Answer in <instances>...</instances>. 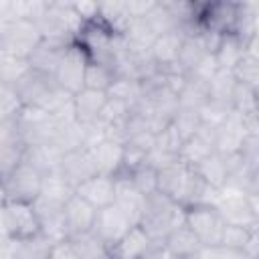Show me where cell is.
Instances as JSON below:
<instances>
[{
    "mask_svg": "<svg viewBox=\"0 0 259 259\" xmlns=\"http://www.w3.org/2000/svg\"><path fill=\"white\" fill-rule=\"evenodd\" d=\"M172 259H198V253H196V255H182V257H172Z\"/></svg>",
    "mask_w": 259,
    "mask_h": 259,
    "instance_id": "54",
    "label": "cell"
},
{
    "mask_svg": "<svg viewBox=\"0 0 259 259\" xmlns=\"http://www.w3.org/2000/svg\"><path fill=\"white\" fill-rule=\"evenodd\" d=\"M198 259H249L243 251L227 249V247H202L198 251Z\"/></svg>",
    "mask_w": 259,
    "mask_h": 259,
    "instance_id": "45",
    "label": "cell"
},
{
    "mask_svg": "<svg viewBox=\"0 0 259 259\" xmlns=\"http://www.w3.org/2000/svg\"><path fill=\"white\" fill-rule=\"evenodd\" d=\"M107 101V93L95 91V89H81L79 93L73 95V111L75 119L81 125H91L99 119V113Z\"/></svg>",
    "mask_w": 259,
    "mask_h": 259,
    "instance_id": "21",
    "label": "cell"
},
{
    "mask_svg": "<svg viewBox=\"0 0 259 259\" xmlns=\"http://www.w3.org/2000/svg\"><path fill=\"white\" fill-rule=\"evenodd\" d=\"M247 136H251V134L247 130L245 115L231 109V113L214 127V152L221 156L237 154V152H241Z\"/></svg>",
    "mask_w": 259,
    "mask_h": 259,
    "instance_id": "9",
    "label": "cell"
},
{
    "mask_svg": "<svg viewBox=\"0 0 259 259\" xmlns=\"http://www.w3.org/2000/svg\"><path fill=\"white\" fill-rule=\"evenodd\" d=\"M257 247H259V231H253L249 241H247V245H245V249H243V253L249 259H257Z\"/></svg>",
    "mask_w": 259,
    "mask_h": 259,
    "instance_id": "51",
    "label": "cell"
},
{
    "mask_svg": "<svg viewBox=\"0 0 259 259\" xmlns=\"http://www.w3.org/2000/svg\"><path fill=\"white\" fill-rule=\"evenodd\" d=\"M231 105H225V103H219V101H210L208 99V103L198 111V115H200V121H202V125H208V127H217L229 113H231Z\"/></svg>",
    "mask_w": 259,
    "mask_h": 259,
    "instance_id": "44",
    "label": "cell"
},
{
    "mask_svg": "<svg viewBox=\"0 0 259 259\" xmlns=\"http://www.w3.org/2000/svg\"><path fill=\"white\" fill-rule=\"evenodd\" d=\"M12 0H0V24L12 22Z\"/></svg>",
    "mask_w": 259,
    "mask_h": 259,
    "instance_id": "52",
    "label": "cell"
},
{
    "mask_svg": "<svg viewBox=\"0 0 259 259\" xmlns=\"http://www.w3.org/2000/svg\"><path fill=\"white\" fill-rule=\"evenodd\" d=\"M206 85H208V99L210 101H219V103L231 105L233 93H235V87H237V81L231 75V71H221L219 69Z\"/></svg>",
    "mask_w": 259,
    "mask_h": 259,
    "instance_id": "34",
    "label": "cell"
},
{
    "mask_svg": "<svg viewBox=\"0 0 259 259\" xmlns=\"http://www.w3.org/2000/svg\"><path fill=\"white\" fill-rule=\"evenodd\" d=\"M18 138L24 146H42L51 144L57 132V119L42 109L22 105L14 115Z\"/></svg>",
    "mask_w": 259,
    "mask_h": 259,
    "instance_id": "4",
    "label": "cell"
},
{
    "mask_svg": "<svg viewBox=\"0 0 259 259\" xmlns=\"http://www.w3.org/2000/svg\"><path fill=\"white\" fill-rule=\"evenodd\" d=\"M170 125H172V127H174V132L180 136V140H182V142H186L188 138H192V136L200 130L202 121H200L198 111L178 107V109H176V113H174V117H172V121H170Z\"/></svg>",
    "mask_w": 259,
    "mask_h": 259,
    "instance_id": "40",
    "label": "cell"
},
{
    "mask_svg": "<svg viewBox=\"0 0 259 259\" xmlns=\"http://www.w3.org/2000/svg\"><path fill=\"white\" fill-rule=\"evenodd\" d=\"M36 26L42 38L75 42L85 24L73 12L71 2H49L47 12L42 14V18H38Z\"/></svg>",
    "mask_w": 259,
    "mask_h": 259,
    "instance_id": "3",
    "label": "cell"
},
{
    "mask_svg": "<svg viewBox=\"0 0 259 259\" xmlns=\"http://www.w3.org/2000/svg\"><path fill=\"white\" fill-rule=\"evenodd\" d=\"M0 237H8L6 219H4V202H0Z\"/></svg>",
    "mask_w": 259,
    "mask_h": 259,
    "instance_id": "53",
    "label": "cell"
},
{
    "mask_svg": "<svg viewBox=\"0 0 259 259\" xmlns=\"http://www.w3.org/2000/svg\"><path fill=\"white\" fill-rule=\"evenodd\" d=\"M42 174L20 162L4 180H0V202H32L40 194Z\"/></svg>",
    "mask_w": 259,
    "mask_h": 259,
    "instance_id": "5",
    "label": "cell"
},
{
    "mask_svg": "<svg viewBox=\"0 0 259 259\" xmlns=\"http://www.w3.org/2000/svg\"><path fill=\"white\" fill-rule=\"evenodd\" d=\"M184 42V32L180 28L160 34L156 36V40L150 47V57L156 63V67L164 73H180L176 63H178V55Z\"/></svg>",
    "mask_w": 259,
    "mask_h": 259,
    "instance_id": "12",
    "label": "cell"
},
{
    "mask_svg": "<svg viewBox=\"0 0 259 259\" xmlns=\"http://www.w3.org/2000/svg\"><path fill=\"white\" fill-rule=\"evenodd\" d=\"M132 227H136V225H132L127 221V217L115 204H109V206H103L97 210L91 231L111 249Z\"/></svg>",
    "mask_w": 259,
    "mask_h": 259,
    "instance_id": "10",
    "label": "cell"
},
{
    "mask_svg": "<svg viewBox=\"0 0 259 259\" xmlns=\"http://www.w3.org/2000/svg\"><path fill=\"white\" fill-rule=\"evenodd\" d=\"M71 8H73V12L81 18V22H83V24L97 20V8H99V2H91V0L71 2Z\"/></svg>",
    "mask_w": 259,
    "mask_h": 259,
    "instance_id": "46",
    "label": "cell"
},
{
    "mask_svg": "<svg viewBox=\"0 0 259 259\" xmlns=\"http://www.w3.org/2000/svg\"><path fill=\"white\" fill-rule=\"evenodd\" d=\"M184 223L196 235L202 247H219L225 221L214 206H188L184 208Z\"/></svg>",
    "mask_w": 259,
    "mask_h": 259,
    "instance_id": "8",
    "label": "cell"
},
{
    "mask_svg": "<svg viewBox=\"0 0 259 259\" xmlns=\"http://www.w3.org/2000/svg\"><path fill=\"white\" fill-rule=\"evenodd\" d=\"M71 42H65V40H55V38H42L40 45L34 49V53L30 55L28 63H30V69L38 71V73H45V75H55V69L65 53V49L69 47Z\"/></svg>",
    "mask_w": 259,
    "mask_h": 259,
    "instance_id": "22",
    "label": "cell"
},
{
    "mask_svg": "<svg viewBox=\"0 0 259 259\" xmlns=\"http://www.w3.org/2000/svg\"><path fill=\"white\" fill-rule=\"evenodd\" d=\"M95 172L103 174V176H119L123 170V144L111 142V140H103L97 146H93L89 150Z\"/></svg>",
    "mask_w": 259,
    "mask_h": 259,
    "instance_id": "17",
    "label": "cell"
},
{
    "mask_svg": "<svg viewBox=\"0 0 259 259\" xmlns=\"http://www.w3.org/2000/svg\"><path fill=\"white\" fill-rule=\"evenodd\" d=\"M132 18L127 16L125 2H99L97 8V22H101L109 32L121 34Z\"/></svg>",
    "mask_w": 259,
    "mask_h": 259,
    "instance_id": "29",
    "label": "cell"
},
{
    "mask_svg": "<svg viewBox=\"0 0 259 259\" xmlns=\"http://www.w3.org/2000/svg\"><path fill=\"white\" fill-rule=\"evenodd\" d=\"M125 146H132V148H136V150H140V152H144V154H150L152 148L156 146V134H152L150 130L140 132V134L127 138Z\"/></svg>",
    "mask_w": 259,
    "mask_h": 259,
    "instance_id": "47",
    "label": "cell"
},
{
    "mask_svg": "<svg viewBox=\"0 0 259 259\" xmlns=\"http://www.w3.org/2000/svg\"><path fill=\"white\" fill-rule=\"evenodd\" d=\"M144 202H146V198L132 186L127 174L115 176L113 204L127 217V221L132 225H140V219H142V212H144Z\"/></svg>",
    "mask_w": 259,
    "mask_h": 259,
    "instance_id": "18",
    "label": "cell"
},
{
    "mask_svg": "<svg viewBox=\"0 0 259 259\" xmlns=\"http://www.w3.org/2000/svg\"><path fill=\"white\" fill-rule=\"evenodd\" d=\"M154 247L156 243L148 237V233L140 225H136L109 249V257L111 259H142Z\"/></svg>",
    "mask_w": 259,
    "mask_h": 259,
    "instance_id": "16",
    "label": "cell"
},
{
    "mask_svg": "<svg viewBox=\"0 0 259 259\" xmlns=\"http://www.w3.org/2000/svg\"><path fill=\"white\" fill-rule=\"evenodd\" d=\"M121 36L134 49H150L152 42L156 40V34L150 28V24L146 22V18H132L127 22L125 30L121 32Z\"/></svg>",
    "mask_w": 259,
    "mask_h": 259,
    "instance_id": "35",
    "label": "cell"
},
{
    "mask_svg": "<svg viewBox=\"0 0 259 259\" xmlns=\"http://www.w3.org/2000/svg\"><path fill=\"white\" fill-rule=\"evenodd\" d=\"M253 231H257V227H255V229H247V227H237V225H225L219 247H227V249L243 251Z\"/></svg>",
    "mask_w": 259,
    "mask_h": 259,
    "instance_id": "43",
    "label": "cell"
},
{
    "mask_svg": "<svg viewBox=\"0 0 259 259\" xmlns=\"http://www.w3.org/2000/svg\"><path fill=\"white\" fill-rule=\"evenodd\" d=\"M49 259H79L73 243L69 239H63V241H55L51 251H49Z\"/></svg>",
    "mask_w": 259,
    "mask_h": 259,
    "instance_id": "48",
    "label": "cell"
},
{
    "mask_svg": "<svg viewBox=\"0 0 259 259\" xmlns=\"http://www.w3.org/2000/svg\"><path fill=\"white\" fill-rule=\"evenodd\" d=\"M164 249L172 255V257H182V255H196L202 245L196 239V235L186 227V223H182L180 227L172 229L166 239H164Z\"/></svg>",
    "mask_w": 259,
    "mask_h": 259,
    "instance_id": "24",
    "label": "cell"
},
{
    "mask_svg": "<svg viewBox=\"0 0 259 259\" xmlns=\"http://www.w3.org/2000/svg\"><path fill=\"white\" fill-rule=\"evenodd\" d=\"M55 79L51 75H45V73H38L34 69H30L16 85H14V91L20 99L22 105H28V107H40V103L45 101V97L55 89Z\"/></svg>",
    "mask_w": 259,
    "mask_h": 259,
    "instance_id": "13",
    "label": "cell"
},
{
    "mask_svg": "<svg viewBox=\"0 0 259 259\" xmlns=\"http://www.w3.org/2000/svg\"><path fill=\"white\" fill-rule=\"evenodd\" d=\"M231 105L241 115H257L259 113V109H257V89H251L247 85L237 83Z\"/></svg>",
    "mask_w": 259,
    "mask_h": 259,
    "instance_id": "41",
    "label": "cell"
},
{
    "mask_svg": "<svg viewBox=\"0 0 259 259\" xmlns=\"http://www.w3.org/2000/svg\"><path fill=\"white\" fill-rule=\"evenodd\" d=\"M146 22L150 24V28L154 30L156 36L160 34H166V32H172L176 28H180L178 20L174 18V14L170 12V8L166 6V2H156V6L144 16Z\"/></svg>",
    "mask_w": 259,
    "mask_h": 259,
    "instance_id": "37",
    "label": "cell"
},
{
    "mask_svg": "<svg viewBox=\"0 0 259 259\" xmlns=\"http://www.w3.org/2000/svg\"><path fill=\"white\" fill-rule=\"evenodd\" d=\"M85 142V125H81L77 119L71 121H57V132L53 138V146L59 148L63 154L83 148Z\"/></svg>",
    "mask_w": 259,
    "mask_h": 259,
    "instance_id": "27",
    "label": "cell"
},
{
    "mask_svg": "<svg viewBox=\"0 0 259 259\" xmlns=\"http://www.w3.org/2000/svg\"><path fill=\"white\" fill-rule=\"evenodd\" d=\"M87 63H89V57L83 51V47L77 40L71 42L65 49V53H63L57 69H55V75H53L55 83L71 95L79 93L83 89V77H85Z\"/></svg>",
    "mask_w": 259,
    "mask_h": 259,
    "instance_id": "7",
    "label": "cell"
},
{
    "mask_svg": "<svg viewBox=\"0 0 259 259\" xmlns=\"http://www.w3.org/2000/svg\"><path fill=\"white\" fill-rule=\"evenodd\" d=\"M259 192H243L241 188H235L225 182L223 188H219V196L214 200V208L225 221V225H237L255 229L259 227Z\"/></svg>",
    "mask_w": 259,
    "mask_h": 259,
    "instance_id": "2",
    "label": "cell"
},
{
    "mask_svg": "<svg viewBox=\"0 0 259 259\" xmlns=\"http://www.w3.org/2000/svg\"><path fill=\"white\" fill-rule=\"evenodd\" d=\"M192 170L196 172V176L204 184H208V186H212L217 190L223 188L225 182L229 180V170H227L225 158L221 154H217V152H212L210 156H206L204 160H200L196 166H192Z\"/></svg>",
    "mask_w": 259,
    "mask_h": 259,
    "instance_id": "26",
    "label": "cell"
},
{
    "mask_svg": "<svg viewBox=\"0 0 259 259\" xmlns=\"http://www.w3.org/2000/svg\"><path fill=\"white\" fill-rule=\"evenodd\" d=\"M144 95V87H142V81H136V79H127V77H115L111 87L107 89V97H113V99H119V101H125L130 107H134Z\"/></svg>",
    "mask_w": 259,
    "mask_h": 259,
    "instance_id": "36",
    "label": "cell"
},
{
    "mask_svg": "<svg viewBox=\"0 0 259 259\" xmlns=\"http://www.w3.org/2000/svg\"><path fill=\"white\" fill-rule=\"evenodd\" d=\"M6 231L12 239H26L40 233L36 212L30 202H4Z\"/></svg>",
    "mask_w": 259,
    "mask_h": 259,
    "instance_id": "11",
    "label": "cell"
},
{
    "mask_svg": "<svg viewBox=\"0 0 259 259\" xmlns=\"http://www.w3.org/2000/svg\"><path fill=\"white\" fill-rule=\"evenodd\" d=\"M40 40H42L40 30L30 20H12L0 24V51L4 55L30 59V55L40 45Z\"/></svg>",
    "mask_w": 259,
    "mask_h": 259,
    "instance_id": "6",
    "label": "cell"
},
{
    "mask_svg": "<svg viewBox=\"0 0 259 259\" xmlns=\"http://www.w3.org/2000/svg\"><path fill=\"white\" fill-rule=\"evenodd\" d=\"M212 152H214V127L200 125V130L182 144L178 152V160H182L188 166H196Z\"/></svg>",
    "mask_w": 259,
    "mask_h": 259,
    "instance_id": "20",
    "label": "cell"
},
{
    "mask_svg": "<svg viewBox=\"0 0 259 259\" xmlns=\"http://www.w3.org/2000/svg\"><path fill=\"white\" fill-rule=\"evenodd\" d=\"M113 79H115V73L109 65L89 59V63L85 67V77H83V87L85 89H95V91L107 93Z\"/></svg>",
    "mask_w": 259,
    "mask_h": 259,
    "instance_id": "33",
    "label": "cell"
},
{
    "mask_svg": "<svg viewBox=\"0 0 259 259\" xmlns=\"http://www.w3.org/2000/svg\"><path fill=\"white\" fill-rule=\"evenodd\" d=\"M127 178L132 182V186L146 198L152 196L154 192H158V170L152 168L150 164H142L136 170L127 172Z\"/></svg>",
    "mask_w": 259,
    "mask_h": 259,
    "instance_id": "39",
    "label": "cell"
},
{
    "mask_svg": "<svg viewBox=\"0 0 259 259\" xmlns=\"http://www.w3.org/2000/svg\"><path fill=\"white\" fill-rule=\"evenodd\" d=\"M245 55V40H241L237 34L227 32L221 36L212 57L214 63L221 71H233V67L241 61V57Z\"/></svg>",
    "mask_w": 259,
    "mask_h": 259,
    "instance_id": "25",
    "label": "cell"
},
{
    "mask_svg": "<svg viewBox=\"0 0 259 259\" xmlns=\"http://www.w3.org/2000/svg\"><path fill=\"white\" fill-rule=\"evenodd\" d=\"M231 75L235 77V81L239 85H247L251 89L259 87V57L255 55H243L241 61L233 67Z\"/></svg>",
    "mask_w": 259,
    "mask_h": 259,
    "instance_id": "38",
    "label": "cell"
},
{
    "mask_svg": "<svg viewBox=\"0 0 259 259\" xmlns=\"http://www.w3.org/2000/svg\"><path fill=\"white\" fill-rule=\"evenodd\" d=\"M59 172H61V176L73 188L79 186L81 182H85L87 178H91V176L97 174L95 172V166H93V160H91V154L85 148H79V150H73V152L63 154L61 164H59Z\"/></svg>",
    "mask_w": 259,
    "mask_h": 259,
    "instance_id": "15",
    "label": "cell"
},
{
    "mask_svg": "<svg viewBox=\"0 0 259 259\" xmlns=\"http://www.w3.org/2000/svg\"><path fill=\"white\" fill-rule=\"evenodd\" d=\"M219 71V67H217V63H214V57L212 55H208L192 73H190V77H194V79H198V81H204V83H208L210 79H212V75Z\"/></svg>",
    "mask_w": 259,
    "mask_h": 259,
    "instance_id": "50",
    "label": "cell"
},
{
    "mask_svg": "<svg viewBox=\"0 0 259 259\" xmlns=\"http://www.w3.org/2000/svg\"><path fill=\"white\" fill-rule=\"evenodd\" d=\"M123 2L130 18H144L156 6V0H123Z\"/></svg>",
    "mask_w": 259,
    "mask_h": 259,
    "instance_id": "49",
    "label": "cell"
},
{
    "mask_svg": "<svg viewBox=\"0 0 259 259\" xmlns=\"http://www.w3.org/2000/svg\"><path fill=\"white\" fill-rule=\"evenodd\" d=\"M130 111H132V107L125 101L107 97V101H105V105H103L97 121H101L103 125H121V123H125Z\"/></svg>",
    "mask_w": 259,
    "mask_h": 259,
    "instance_id": "42",
    "label": "cell"
},
{
    "mask_svg": "<svg viewBox=\"0 0 259 259\" xmlns=\"http://www.w3.org/2000/svg\"><path fill=\"white\" fill-rule=\"evenodd\" d=\"M75 194V188L61 176V172H49L42 176V186H40V198L53 202V204H59V206H65V202Z\"/></svg>",
    "mask_w": 259,
    "mask_h": 259,
    "instance_id": "28",
    "label": "cell"
},
{
    "mask_svg": "<svg viewBox=\"0 0 259 259\" xmlns=\"http://www.w3.org/2000/svg\"><path fill=\"white\" fill-rule=\"evenodd\" d=\"M182 223H184V206H180L178 202H174L172 198L160 192L146 196L140 227L148 233V237L156 245H162L166 235L172 229L180 227Z\"/></svg>",
    "mask_w": 259,
    "mask_h": 259,
    "instance_id": "1",
    "label": "cell"
},
{
    "mask_svg": "<svg viewBox=\"0 0 259 259\" xmlns=\"http://www.w3.org/2000/svg\"><path fill=\"white\" fill-rule=\"evenodd\" d=\"M69 241L73 243L79 259H109V247L93 231L73 235Z\"/></svg>",
    "mask_w": 259,
    "mask_h": 259,
    "instance_id": "32",
    "label": "cell"
},
{
    "mask_svg": "<svg viewBox=\"0 0 259 259\" xmlns=\"http://www.w3.org/2000/svg\"><path fill=\"white\" fill-rule=\"evenodd\" d=\"M75 194L79 198H83L85 202H89L93 208H103L113 204V196H115V178L111 176H103V174H95L91 178H87L85 182H81L79 186H75Z\"/></svg>",
    "mask_w": 259,
    "mask_h": 259,
    "instance_id": "14",
    "label": "cell"
},
{
    "mask_svg": "<svg viewBox=\"0 0 259 259\" xmlns=\"http://www.w3.org/2000/svg\"><path fill=\"white\" fill-rule=\"evenodd\" d=\"M206 103H208V85L204 81L186 75V81L178 91V107L200 111Z\"/></svg>",
    "mask_w": 259,
    "mask_h": 259,
    "instance_id": "30",
    "label": "cell"
},
{
    "mask_svg": "<svg viewBox=\"0 0 259 259\" xmlns=\"http://www.w3.org/2000/svg\"><path fill=\"white\" fill-rule=\"evenodd\" d=\"M51 247H53V241L42 233H36L26 239H14L12 259H49Z\"/></svg>",
    "mask_w": 259,
    "mask_h": 259,
    "instance_id": "31",
    "label": "cell"
},
{
    "mask_svg": "<svg viewBox=\"0 0 259 259\" xmlns=\"http://www.w3.org/2000/svg\"><path fill=\"white\" fill-rule=\"evenodd\" d=\"M97 208H93L89 202H85L83 198H79L77 194H73L65 206H63V217H65V227H67V235H79V233H87L93 229V221H95Z\"/></svg>",
    "mask_w": 259,
    "mask_h": 259,
    "instance_id": "19",
    "label": "cell"
},
{
    "mask_svg": "<svg viewBox=\"0 0 259 259\" xmlns=\"http://www.w3.org/2000/svg\"><path fill=\"white\" fill-rule=\"evenodd\" d=\"M61 158H63V152L59 148H55L53 144L24 146V154H22V162H26L34 170H38L42 176L49 172H57Z\"/></svg>",
    "mask_w": 259,
    "mask_h": 259,
    "instance_id": "23",
    "label": "cell"
}]
</instances>
